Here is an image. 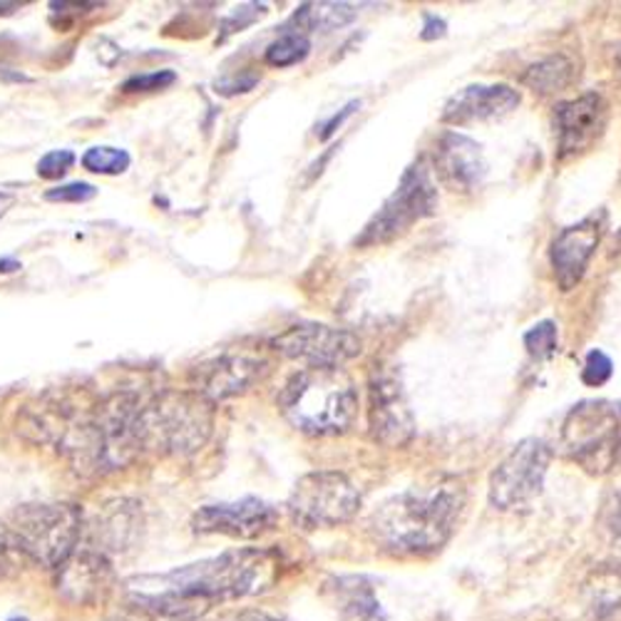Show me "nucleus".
Listing matches in <instances>:
<instances>
[{"label": "nucleus", "instance_id": "5701e85b", "mask_svg": "<svg viewBox=\"0 0 621 621\" xmlns=\"http://www.w3.org/2000/svg\"><path fill=\"white\" fill-rule=\"evenodd\" d=\"M358 15L356 5L348 3H303L291 18L294 33H331L348 25Z\"/></svg>", "mask_w": 621, "mask_h": 621}, {"label": "nucleus", "instance_id": "7ed1b4c3", "mask_svg": "<svg viewBox=\"0 0 621 621\" xmlns=\"http://www.w3.org/2000/svg\"><path fill=\"white\" fill-rule=\"evenodd\" d=\"M279 407L306 435H343L358 415V391L343 368H303L284 386Z\"/></svg>", "mask_w": 621, "mask_h": 621}, {"label": "nucleus", "instance_id": "f3484780", "mask_svg": "<svg viewBox=\"0 0 621 621\" xmlns=\"http://www.w3.org/2000/svg\"><path fill=\"white\" fill-rule=\"evenodd\" d=\"M113 584V564L102 550H76L58 574V591L72 605H95Z\"/></svg>", "mask_w": 621, "mask_h": 621}, {"label": "nucleus", "instance_id": "4c0bfd02", "mask_svg": "<svg viewBox=\"0 0 621 621\" xmlns=\"http://www.w3.org/2000/svg\"><path fill=\"white\" fill-rule=\"evenodd\" d=\"M18 268H23V266L18 264L15 258H0V272H3V274H13V272H18Z\"/></svg>", "mask_w": 621, "mask_h": 621}, {"label": "nucleus", "instance_id": "c9c22d12", "mask_svg": "<svg viewBox=\"0 0 621 621\" xmlns=\"http://www.w3.org/2000/svg\"><path fill=\"white\" fill-rule=\"evenodd\" d=\"M234 621H281V619L266 614V611H244V614H239Z\"/></svg>", "mask_w": 621, "mask_h": 621}, {"label": "nucleus", "instance_id": "c756f323", "mask_svg": "<svg viewBox=\"0 0 621 621\" xmlns=\"http://www.w3.org/2000/svg\"><path fill=\"white\" fill-rule=\"evenodd\" d=\"M177 82V72L172 70H154V72H145V76H135L129 78L123 90L125 92H157V90H166L170 85Z\"/></svg>", "mask_w": 621, "mask_h": 621}, {"label": "nucleus", "instance_id": "f03ea898", "mask_svg": "<svg viewBox=\"0 0 621 621\" xmlns=\"http://www.w3.org/2000/svg\"><path fill=\"white\" fill-rule=\"evenodd\" d=\"M276 567H279L276 557L266 550H231L219 557L162 574V577L137 579L152 589L211 609L217 601L258 595L266 589V584H272Z\"/></svg>", "mask_w": 621, "mask_h": 621}, {"label": "nucleus", "instance_id": "0eeeda50", "mask_svg": "<svg viewBox=\"0 0 621 621\" xmlns=\"http://www.w3.org/2000/svg\"><path fill=\"white\" fill-rule=\"evenodd\" d=\"M435 207H438V189H435L428 164L418 160L407 166L398 189L383 202V207L376 211V217L368 221L366 229L360 231L356 246L370 249L391 244L398 237L407 234L418 221L430 217Z\"/></svg>", "mask_w": 621, "mask_h": 621}, {"label": "nucleus", "instance_id": "1a4fd4ad", "mask_svg": "<svg viewBox=\"0 0 621 621\" xmlns=\"http://www.w3.org/2000/svg\"><path fill=\"white\" fill-rule=\"evenodd\" d=\"M552 450L540 438H527L499 462L490 478V505L495 509H520L540 497Z\"/></svg>", "mask_w": 621, "mask_h": 621}, {"label": "nucleus", "instance_id": "f257e3e1", "mask_svg": "<svg viewBox=\"0 0 621 621\" xmlns=\"http://www.w3.org/2000/svg\"><path fill=\"white\" fill-rule=\"evenodd\" d=\"M465 509V485L442 478L395 495L370 520L376 540L393 554H433L450 540Z\"/></svg>", "mask_w": 621, "mask_h": 621}, {"label": "nucleus", "instance_id": "9d476101", "mask_svg": "<svg viewBox=\"0 0 621 621\" xmlns=\"http://www.w3.org/2000/svg\"><path fill=\"white\" fill-rule=\"evenodd\" d=\"M272 348L306 368H343L360 354V338L326 323H299L274 336Z\"/></svg>", "mask_w": 621, "mask_h": 621}, {"label": "nucleus", "instance_id": "a878e982", "mask_svg": "<svg viewBox=\"0 0 621 621\" xmlns=\"http://www.w3.org/2000/svg\"><path fill=\"white\" fill-rule=\"evenodd\" d=\"M82 166L95 174H123L129 166V154L117 147H90L82 154Z\"/></svg>", "mask_w": 621, "mask_h": 621}, {"label": "nucleus", "instance_id": "c85d7f7f", "mask_svg": "<svg viewBox=\"0 0 621 621\" xmlns=\"http://www.w3.org/2000/svg\"><path fill=\"white\" fill-rule=\"evenodd\" d=\"M611 373H614V364H611V358L605 354V350H589L587 358H584V368H582V381L591 386V388H599L605 386Z\"/></svg>", "mask_w": 621, "mask_h": 621}, {"label": "nucleus", "instance_id": "9b49d317", "mask_svg": "<svg viewBox=\"0 0 621 621\" xmlns=\"http://www.w3.org/2000/svg\"><path fill=\"white\" fill-rule=\"evenodd\" d=\"M268 360L256 350H229L194 368L192 391L215 405L249 391L268 373Z\"/></svg>", "mask_w": 621, "mask_h": 621}, {"label": "nucleus", "instance_id": "f8f14e48", "mask_svg": "<svg viewBox=\"0 0 621 621\" xmlns=\"http://www.w3.org/2000/svg\"><path fill=\"white\" fill-rule=\"evenodd\" d=\"M370 433L383 445L401 448L413 438L415 425L413 413L407 407L401 376L391 366H381L370 376V407H368Z\"/></svg>", "mask_w": 621, "mask_h": 621}, {"label": "nucleus", "instance_id": "412c9836", "mask_svg": "<svg viewBox=\"0 0 621 621\" xmlns=\"http://www.w3.org/2000/svg\"><path fill=\"white\" fill-rule=\"evenodd\" d=\"M338 609L346 621H386L381 601H378L373 587L364 577H343L336 579Z\"/></svg>", "mask_w": 621, "mask_h": 621}, {"label": "nucleus", "instance_id": "423d86ee", "mask_svg": "<svg viewBox=\"0 0 621 621\" xmlns=\"http://www.w3.org/2000/svg\"><path fill=\"white\" fill-rule=\"evenodd\" d=\"M562 448L591 475H605L621 452V405L614 401H582L562 423Z\"/></svg>", "mask_w": 621, "mask_h": 621}, {"label": "nucleus", "instance_id": "39448f33", "mask_svg": "<svg viewBox=\"0 0 621 621\" xmlns=\"http://www.w3.org/2000/svg\"><path fill=\"white\" fill-rule=\"evenodd\" d=\"M82 509L70 503H38L15 509L11 532L25 560L60 570L76 554L82 537Z\"/></svg>", "mask_w": 621, "mask_h": 621}, {"label": "nucleus", "instance_id": "b1692460", "mask_svg": "<svg viewBox=\"0 0 621 621\" xmlns=\"http://www.w3.org/2000/svg\"><path fill=\"white\" fill-rule=\"evenodd\" d=\"M135 507L137 505L127 503V499L110 505L105 520L95 527L97 540H102V544H107L105 550H125L129 537L137 532V509Z\"/></svg>", "mask_w": 621, "mask_h": 621}, {"label": "nucleus", "instance_id": "7c9ffc66", "mask_svg": "<svg viewBox=\"0 0 621 621\" xmlns=\"http://www.w3.org/2000/svg\"><path fill=\"white\" fill-rule=\"evenodd\" d=\"M76 164V154L70 150H53L38 162V177L43 180H60L62 174H68Z\"/></svg>", "mask_w": 621, "mask_h": 621}, {"label": "nucleus", "instance_id": "6ab92c4d", "mask_svg": "<svg viewBox=\"0 0 621 621\" xmlns=\"http://www.w3.org/2000/svg\"><path fill=\"white\" fill-rule=\"evenodd\" d=\"M435 166L440 177L456 189H475L487 174L482 147L460 133H445L440 137L435 147Z\"/></svg>", "mask_w": 621, "mask_h": 621}, {"label": "nucleus", "instance_id": "4be33fe9", "mask_svg": "<svg viewBox=\"0 0 621 621\" xmlns=\"http://www.w3.org/2000/svg\"><path fill=\"white\" fill-rule=\"evenodd\" d=\"M579 78V65L570 55H550L525 72L522 82L540 95H552L572 88Z\"/></svg>", "mask_w": 621, "mask_h": 621}, {"label": "nucleus", "instance_id": "f704fd0d", "mask_svg": "<svg viewBox=\"0 0 621 621\" xmlns=\"http://www.w3.org/2000/svg\"><path fill=\"white\" fill-rule=\"evenodd\" d=\"M445 35V23L440 18L428 15L425 18V27H423V41H433V38H442Z\"/></svg>", "mask_w": 621, "mask_h": 621}, {"label": "nucleus", "instance_id": "2f4dec72", "mask_svg": "<svg viewBox=\"0 0 621 621\" xmlns=\"http://www.w3.org/2000/svg\"><path fill=\"white\" fill-rule=\"evenodd\" d=\"M95 194H97V189L88 182H70V184H62V187H53V189L45 192V199L80 204V202H90L92 197H95Z\"/></svg>", "mask_w": 621, "mask_h": 621}, {"label": "nucleus", "instance_id": "a211bd4d", "mask_svg": "<svg viewBox=\"0 0 621 621\" xmlns=\"http://www.w3.org/2000/svg\"><path fill=\"white\" fill-rule=\"evenodd\" d=\"M517 105H520V92L509 85H470L445 102L442 123H485L509 115Z\"/></svg>", "mask_w": 621, "mask_h": 621}, {"label": "nucleus", "instance_id": "473e14b6", "mask_svg": "<svg viewBox=\"0 0 621 621\" xmlns=\"http://www.w3.org/2000/svg\"><path fill=\"white\" fill-rule=\"evenodd\" d=\"M262 15H266V5L264 3H246V5L237 8V11L231 13L225 21V35L241 33V31H244V27L256 23Z\"/></svg>", "mask_w": 621, "mask_h": 621}, {"label": "nucleus", "instance_id": "6e6552de", "mask_svg": "<svg viewBox=\"0 0 621 621\" xmlns=\"http://www.w3.org/2000/svg\"><path fill=\"white\" fill-rule=\"evenodd\" d=\"M291 520L303 530L350 522L360 509V493L343 472H309L296 482L289 497Z\"/></svg>", "mask_w": 621, "mask_h": 621}, {"label": "nucleus", "instance_id": "58836bf2", "mask_svg": "<svg viewBox=\"0 0 621 621\" xmlns=\"http://www.w3.org/2000/svg\"><path fill=\"white\" fill-rule=\"evenodd\" d=\"M614 246H617V254L621 256V229H619V234H617V241H614Z\"/></svg>", "mask_w": 621, "mask_h": 621}, {"label": "nucleus", "instance_id": "cd10ccee", "mask_svg": "<svg viewBox=\"0 0 621 621\" xmlns=\"http://www.w3.org/2000/svg\"><path fill=\"white\" fill-rule=\"evenodd\" d=\"M23 560L25 554L21 550V544H18L15 534L11 532V527L0 525V579H8L21 572Z\"/></svg>", "mask_w": 621, "mask_h": 621}, {"label": "nucleus", "instance_id": "393cba45", "mask_svg": "<svg viewBox=\"0 0 621 621\" xmlns=\"http://www.w3.org/2000/svg\"><path fill=\"white\" fill-rule=\"evenodd\" d=\"M311 50V43L306 35L286 31L279 41H274L266 48V62L274 65V68H291V65H299L306 60V55Z\"/></svg>", "mask_w": 621, "mask_h": 621}, {"label": "nucleus", "instance_id": "20e7f679", "mask_svg": "<svg viewBox=\"0 0 621 621\" xmlns=\"http://www.w3.org/2000/svg\"><path fill=\"white\" fill-rule=\"evenodd\" d=\"M215 430V405L194 391H160L142 398V450L187 458L202 450Z\"/></svg>", "mask_w": 621, "mask_h": 621}, {"label": "nucleus", "instance_id": "dca6fc26", "mask_svg": "<svg viewBox=\"0 0 621 621\" xmlns=\"http://www.w3.org/2000/svg\"><path fill=\"white\" fill-rule=\"evenodd\" d=\"M125 587V601L105 621H197L209 611L197 601L147 587L137 577L129 579Z\"/></svg>", "mask_w": 621, "mask_h": 621}, {"label": "nucleus", "instance_id": "ea45409f", "mask_svg": "<svg viewBox=\"0 0 621 621\" xmlns=\"http://www.w3.org/2000/svg\"><path fill=\"white\" fill-rule=\"evenodd\" d=\"M11 621H27L25 617H15V619H11Z\"/></svg>", "mask_w": 621, "mask_h": 621}, {"label": "nucleus", "instance_id": "ddd939ff", "mask_svg": "<svg viewBox=\"0 0 621 621\" xmlns=\"http://www.w3.org/2000/svg\"><path fill=\"white\" fill-rule=\"evenodd\" d=\"M609 125V105L599 92H587L577 100L560 102L554 107V127H557V157L572 160V157L587 154Z\"/></svg>", "mask_w": 621, "mask_h": 621}, {"label": "nucleus", "instance_id": "bb28decb", "mask_svg": "<svg viewBox=\"0 0 621 621\" xmlns=\"http://www.w3.org/2000/svg\"><path fill=\"white\" fill-rule=\"evenodd\" d=\"M525 348L532 358H550L557 350V326L552 321H542L525 333Z\"/></svg>", "mask_w": 621, "mask_h": 621}, {"label": "nucleus", "instance_id": "e433bc0d", "mask_svg": "<svg viewBox=\"0 0 621 621\" xmlns=\"http://www.w3.org/2000/svg\"><path fill=\"white\" fill-rule=\"evenodd\" d=\"M13 204H15V194L0 189V219H3L8 211L13 209Z\"/></svg>", "mask_w": 621, "mask_h": 621}, {"label": "nucleus", "instance_id": "aec40b11", "mask_svg": "<svg viewBox=\"0 0 621 621\" xmlns=\"http://www.w3.org/2000/svg\"><path fill=\"white\" fill-rule=\"evenodd\" d=\"M584 591L597 621H621V564H601L589 574Z\"/></svg>", "mask_w": 621, "mask_h": 621}, {"label": "nucleus", "instance_id": "4468645a", "mask_svg": "<svg viewBox=\"0 0 621 621\" xmlns=\"http://www.w3.org/2000/svg\"><path fill=\"white\" fill-rule=\"evenodd\" d=\"M607 217L605 211L591 215L560 231V237L552 241V268L562 291L577 289V284L587 274V266L595 256L601 237H605Z\"/></svg>", "mask_w": 621, "mask_h": 621}, {"label": "nucleus", "instance_id": "2eb2a0df", "mask_svg": "<svg viewBox=\"0 0 621 621\" xmlns=\"http://www.w3.org/2000/svg\"><path fill=\"white\" fill-rule=\"evenodd\" d=\"M276 520L279 515L272 505L246 497L241 503H221L197 509L192 517V530L199 534H229L239 540H254L272 530Z\"/></svg>", "mask_w": 621, "mask_h": 621}, {"label": "nucleus", "instance_id": "72a5a7b5", "mask_svg": "<svg viewBox=\"0 0 621 621\" xmlns=\"http://www.w3.org/2000/svg\"><path fill=\"white\" fill-rule=\"evenodd\" d=\"M356 107H360V102H350V105H346L341 110L338 115H333L326 125H323V129H321V140H329V137L336 133V129L346 123V119L356 113Z\"/></svg>", "mask_w": 621, "mask_h": 621}]
</instances>
